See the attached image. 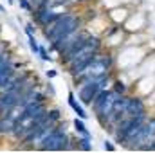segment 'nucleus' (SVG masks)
Returning <instances> with one entry per match:
<instances>
[{
    "label": "nucleus",
    "instance_id": "14",
    "mask_svg": "<svg viewBox=\"0 0 155 153\" xmlns=\"http://www.w3.org/2000/svg\"><path fill=\"white\" fill-rule=\"evenodd\" d=\"M58 76V70H54V69H51V70H45V77L47 79H52V77Z\"/></svg>",
    "mask_w": 155,
    "mask_h": 153
},
{
    "label": "nucleus",
    "instance_id": "16",
    "mask_svg": "<svg viewBox=\"0 0 155 153\" xmlns=\"http://www.w3.org/2000/svg\"><path fill=\"white\" fill-rule=\"evenodd\" d=\"M7 2H9V4H15V0H7Z\"/></svg>",
    "mask_w": 155,
    "mask_h": 153
},
{
    "label": "nucleus",
    "instance_id": "9",
    "mask_svg": "<svg viewBox=\"0 0 155 153\" xmlns=\"http://www.w3.org/2000/svg\"><path fill=\"white\" fill-rule=\"evenodd\" d=\"M38 56L41 61H52V56H51V50L45 47V45H40V49H38Z\"/></svg>",
    "mask_w": 155,
    "mask_h": 153
},
{
    "label": "nucleus",
    "instance_id": "8",
    "mask_svg": "<svg viewBox=\"0 0 155 153\" xmlns=\"http://www.w3.org/2000/svg\"><path fill=\"white\" fill-rule=\"evenodd\" d=\"M76 144H78V151H92V137L76 135Z\"/></svg>",
    "mask_w": 155,
    "mask_h": 153
},
{
    "label": "nucleus",
    "instance_id": "10",
    "mask_svg": "<svg viewBox=\"0 0 155 153\" xmlns=\"http://www.w3.org/2000/svg\"><path fill=\"white\" fill-rule=\"evenodd\" d=\"M27 43H29L31 52L36 56V54H38V49H40V43L36 41V36H27Z\"/></svg>",
    "mask_w": 155,
    "mask_h": 153
},
{
    "label": "nucleus",
    "instance_id": "15",
    "mask_svg": "<svg viewBox=\"0 0 155 153\" xmlns=\"http://www.w3.org/2000/svg\"><path fill=\"white\" fill-rule=\"evenodd\" d=\"M76 2V5H85V4H90L92 0H74Z\"/></svg>",
    "mask_w": 155,
    "mask_h": 153
},
{
    "label": "nucleus",
    "instance_id": "3",
    "mask_svg": "<svg viewBox=\"0 0 155 153\" xmlns=\"http://www.w3.org/2000/svg\"><path fill=\"white\" fill-rule=\"evenodd\" d=\"M119 96L121 94L114 92L112 88H105V90L97 92V96L94 97V101L90 105V110H92V114L96 117V121L99 122V126L105 122V119L108 117V114L114 110V105H116Z\"/></svg>",
    "mask_w": 155,
    "mask_h": 153
},
{
    "label": "nucleus",
    "instance_id": "6",
    "mask_svg": "<svg viewBox=\"0 0 155 153\" xmlns=\"http://www.w3.org/2000/svg\"><path fill=\"white\" fill-rule=\"evenodd\" d=\"M13 128H15V119L11 115H4L0 119V137L2 139H9Z\"/></svg>",
    "mask_w": 155,
    "mask_h": 153
},
{
    "label": "nucleus",
    "instance_id": "13",
    "mask_svg": "<svg viewBox=\"0 0 155 153\" xmlns=\"http://www.w3.org/2000/svg\"><path fill=\"white\" fill-rule=\"evenodd\" d=\"M103 148H105L107 151H116V146L112 144V141H105V142H103Z\"/></svg>",
    "mask_w": 155,
    "mask_h": 153
},
{
    "label": "nucleus",
    "instance_id": "4",
    "mask_svg": "<svg viewBox=\"0 0 155 153\" xmlns=\"http://www.w3.org/2000/svg\"><path fill=\"white\" fill-rule=\"evenodd\" d=\"M63 11H58V9H52V7H36V9H33V13H31V20L35 22V25L38 27V29H47L49 25H52L58 18H60V15H61Z\"/></svg>",
    "mask_w": 155,
    "mask_h": 153
},
{
    "label": "nucleus",
    "instance_id": "5",
    "mask_svg": "<svg viewBox=\"0 0 155 153\" xmlns=\"http://www.w3.org/2000/svg\"><path fill=\"white\" fill-rule=\"evenodd\" d=\"M67 103H69V106L72 108V112L76 114V117H79V119H83V121H87L88 119V114L85 112V108H83V105L79 103L76 99V92H69V99H67Z\"/></svg>",
    "mask_w": 155,
    "mask_h": 153
},
{
    "label": "nucleus",
    "instance_id": "2",
    "mask_svg": "<svg viewBox=\"0 0 155 153\" xmlns=\"http://www.w3.org/2000/svg\"><path fill=\"white\" fill-rule=\"evenodd\" d=\"M78 151L76 133L69 130L67 121H60L41 141L36 148V151Z\"/></svg>",
    "mask_w": 155,
    "mask_h": 153
},
{
    "label": "nucleus",
    "instance_id": "1",
    "mask_svg": "<svg viewBox=\"0 0 155 153\" xmlns=\"http://www.w3.org/2000/svg\"><path fill=\"white\" fill-rule=\"evenodd\" d=\"M85 22L87 20H85V15L83 13H76L74 9H67V11H63L60 15V18L52 25H49L41 33H43V38L49 41V45H54L56 41L67 38L69 34H72V33H76L79 29H83L85 27Z\"/></svg>",
    "mask_w": 155,
    "mask_h": 153
},
{
    "label": "nucleus",
    "instance_id": "12",
    "mask_svg": "<svg viewBox=\"0 0 155 153\" xmlns=\"http://www.w3.org/2000/svg\"><path fill=\"white\" fill-rule=\"evenodd\" d=\"M24 31H25V34L27 36H36V25H35V22L31 20V22H27L25 24V27H24Z\"/></svg>",
    "mask_w": 155,
    "mask_h": 153
},
{
    "label": "nucleus",
    "instance_id": "11",
    "mask_svg": "<svg viewBox=\"0 0 155 153\" xmlns=\"http://www.w3.org/2000/svg\"><path fill=\"white\" fill-rule=\"evenodd\" d=\"M18 5H20V9H24V11H25V13H29V15H31V13H33V9H35L31 0H18Z\"/></svg>",
    "mask_w": 155,
    "mask_h": 153
},
{
    "label": "nucleus",
    "instance_id": "7",
    "mask_svg": "<svg viewBox=\"0 0 155 153\" xmlns=\"http://www.w3.org/2000/svg\"><path fill=\"white\" fill-rule=\"evenodd\" d=\"M72 130H74V133H76V135L92 137V135H90V132H88V128H87V124H85V121H83V119H79V117H76V119L72 121Z\"/></svg>",
    "mask_w": 155,
    "mask_h": 153
}]
</instances>
